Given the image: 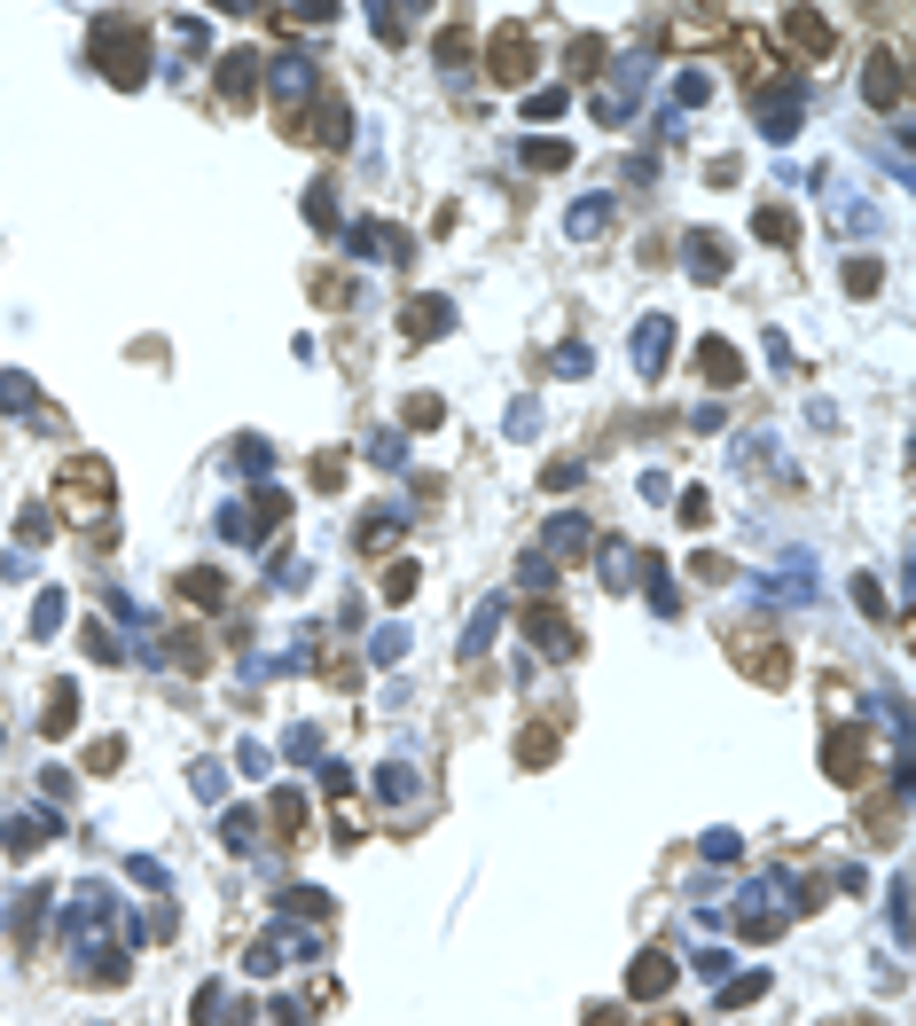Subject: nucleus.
<instances>
[{
	"instance_id": "obj_1",
	"label": "nucleus",
	"mask_w": 916,
	"mask_h": 1026,
	"mask_svg": "<svg viewBox=\"0 0 916 1026\" xmlns=\"http://www.w3.org/2000/svg\"><path fill=\"white\" fill-rule=\"evenodd\" d=\"M95 63L110 71V87H141V78H149V32H141V17H103L95 24Z\"/></svg>"
},
{
	"instance_id": "obj_2",
	"label": "nucleus",
	"mask_w": 916,
	"mask_h": 1026,
	"mask_svg": "<svg viewBox=\"0 0 916 1026\" xmlns=\"http://www.w3.org/2000/svg\"><path fill=\"white\" fill-rule=\"evenodd\" d=\"M55 501H63V509H78V518H110V463L71 455V463H63V478H55Z\"/></svg>"
},
{
	"instance_id": "obj_3",
	"label": "nucleus",
	"mask_w": 916,
	"mask_h": 1026,
	"mask_svg": "<svg viewBox=\"0 0 916 1026\" xmlns=\"http://www.w3.org/2000/svg\"><path fill=\"white\" fill-rule=\"evenodd\" d=\"M728 650H736V666L753 674V681H768V690H784V681H791V658H784V643H776L768 627H728Z\"/></svg>"
},
{
	"instance_id": "obj_4",
	"label": "nucleus",
	"mask_w": 916,
	"mask_h": 1026,
	"mask_svg": "<svg viewBox=\"0 0 916 1026\" xmlns=\"http://www.w3.org/2000/svg\"><path fill=\"white\" fill-rule=\"evenodd\" d=\"M822 768H830V784H870V744H862V729H854V721H846V729H830Z\"/></svg>"
},
{
	"instance_id": "obj_5",
	"label": "nucleus",
	"mask_w": 916,
	"mask_h": 1026,
	"mask_svg": "<svg viewBox=\"0 0 916 1026\" xmlns=\"http://www.w3.org/2000/svg\"><path fill=\"white\" fill-rule=\"evenodd\" d=\"M486 71L502 78V87H518V78H533V40H525V24H510L502 40L486 47Z\"/></svg>"
},
{
	"instance_id": "obj_6",
	"label": "nucleus",
	"mask_w": 916,
	"mask_h": 1026,
	"mask_svg": "<svg viewBox=\"0 0 916 1026\" xmlns=\"http://www.w3.org/2000/svg\"><path fill=\"white\" fill-rule=\"evenodd\" d=\"M525 635H533L548 658H572V650H579V627H572L564 612H548V604H533V612H525Z\"/></svg>"
},
{
	"instance_id": "obj_7",
	"label": "nucleus",
	"mask_w": 916,
	"mask_h": 1026,
	"mask_svg": "<svg viewBox=\"0 0 916 1026\" xmlns=\"http://www.w3.org/2000/svg\"><path fill=\"white\" fill-rule=\"evenodd\" d=\"M665 987H674V956H665V949L635 956V972H627V995H635V1003H658Z\"/></svg>"
},
{
	"instance_id": "obj_8",
	"label": "nucleus",
	"mask_w": 916,
	"mask_h": 1026,
	"mask_svg": "<svg viewBox=\"0 0 916 1026\" xmlns=\"http://www.w3.org/2000/svg\"><path fill=\"white\" fill-rule=\"evenodd\" d=\"M220 95H227L235 110H252V103H259V55H227V63H220Z\"/></svg>"
},
{
	"instance_id": "obj_9",
	"label": "nucleus",
	"mask_w": 916,
	"mask_h": 1026,
	"mask_svg": "<svg viewBox=\"0 0 916 1026\" xmlns=\"http://www.w3.org/2000/svg\"><path fill=\"white\" fill-rule=\"evenodd\" d=\"M784 47H807V55L822 63V55H830V24H822L814 9H791V17H784Z\"/></svg>"
},
{
	"instance_id": "obj_10",
	"label": "nucleus",
	"mask_w": 916,
	"mask_h": 1026,
	"mask_svg": "<svg viewBox=\"0 0 916 1026\" xmlns=\"http://www.w3.org/2000/svg\"><path fill=\"white\" fill-rule=\"evenodd\" d=\"M665 337H674V321H665V314H650V321L635 329V369H642V377L665 369Z\"/></svg>"
},
{
	"instance_id": "obj_11",
	"label": "nucleus",
	"mask_w": 916,
	"mask_h": 1026,
	"mask_svg": "<svg viewBox=\"0 0 916 1026\" xmlns=\"http://www.w3.org/2000/svg\"><path fill=\"white\" fill-rule=\"evenodd\" d=\"M877 110H901V55L885 47V55H870V87H862Z\"/></svg>"
},
{
	"instance_id": "obj_12",
	"label": "nucleus",
	"mask_w": 916,
	"mask_h": 1026,
	"mask_svg": "<svg viewBox=\"0 0 916 1026\" xmlns=\"http://www.w3.org/2000/svg\"><path fill=\"white\" fill-rule=\"evenodd\" d=\"M40 729H47V737H71V729H78V690H71V681H47V706H40Z\"/></svg>"
},
{
	"instance_id": "obj_13",
	"label": "nucleus",
	"mask_w": 916,
	"mask_h": 1026,
	"mask_svg": "<svg viewBox=\"0 0 916 1026\" xmlns=\"http://www.w3.org/2000/svg\"><path fill=\"white\" fill-rule=\"evenodd\" d=\"M181 604H196V612H220V604H227V580H220L212 564L181 572Z\"/></svg>"
},
{
	"instance_id": "obj_14",
	"label": "nucleus",
	"mask_w": 916,
	"mask_h": 1026,
	"mask_svg": "<svg viewBox=\"0 0 916 1026\" xmlns=\"http://www.w3.org/2000/svg\"><path fill=\"white\" fill-rule=\"evenodd\" d=\"M55 838V815H17V823H0V846L9 854H32V846H47Z\"/></svg>"
},
{
	"instance_id": "obj_15",
	"label": "nucleus",
	"mask_w": 916,
	"mask_h": 1026,
	"mask_svg": "<svg viewBox=\"0 0 916 1026\" xmlns=\"http://www.w3.org/2000/svg\"><path fill=\"white\" fill-rule=\"evenodd\" d=\"M697 377L705 384H744V353L736 346H697Z\"/></svg>"
},
{
	"instance_id": "obj_16",
	"label": "nucleus",
	"mask_w": 916,
	"mask_h": 1026,
	"mask_svg": "<svg viewBox=\"0 0 916 1026\" xmlns=\"http://www.w3.org/2000/svg\"><path fill=\"white\" fill-rule=\"evenodd\" d=\"M400 321H407V337H439V329L455 321V306H447V298H407Z\"/></svg>"
},
{
	"instance_id": "obj_17",
	"label": "nucleus",
	"mask_w": 916,
	"mask_h": 1026,
	"mask_svg": "<svg viewBox=\"0 0 916 1026\" xmlns=\"http://www.w3.org/2000/svg\"><path fill=\"white\" fill-rule=\"evenodd\" d=\"M799 118H807V103H799V95H768V103H760V126H768L776 141H784V134H799Z\"/></svg>"
},
{
	"instance_id": "obj_18",
	"label": "nucleus",
	"mask_w": 916,
	"mask_h": 1026,
	"mask_svg": "<svg viewBox=\"0 0 916 1026\" xmlns=\"http://www.w3.org/2000/svg\"><path fill=\"white\" fill-rule=\"evenodd\" d=\"M690 267H697V283H721V267H728L721 235H690Z\"/></svg>"
},
{
	"instance_id": "obj_19",
	"label": "nucleus",
	"mask_w": 916,
	"mask_h": 1026,
	"mask_svg": "<svg viewBox=\"0 0 916 1026\" xmlns=\"http://www.w3.org/2000/svg\"><path fill=\"white\" fill-rule=\"evenodd\" d=\"M220 831H227V846H235V854H252V846H259V815H252V807H227V815H220Z\"/></svg>"
},
{
	"instance_id": "obj_20",
	"label": "nucleus",
	"mask_w": 916,
	"mask_h": 1026,
	"mask_svg": "<svg viewBox=\"0 0 916 1026\" xmlns=\"http://www.w3.org/2000/svg\"><path fill=\"white\" fill-rule=\"evenodd\" d=\"M275 95L283 103H306L313 95V63H275Z\"/></svg>"
},
{
	"instance_id": "obj_21",
	"label": "nucleus",
	"mask_w": 916,
	"mask_h": 1026,
	"mask_svg": "<svg viewBox=\"0 0 916 1026\" xmlns=\"http://www.w3.org/2000/svg\"><path fill=\"white\" fill-rule=\"evenodd\" d=\"M525 165H533V173H564L572 149H564V141H525Z\"/></svg>"
},
{
	"instance_id": "obj_22",
	"label": "nucleus",
	"mask_w": 916,
	"mask_h": 1026,
	"mask_svg": "<svg viewBox=\"0 0 916 1026\" xmlns=\"http://www.w3.org/2000/svg\"><path fill=\"white\" fill-rule=\"evenodd\" d=\"M604 212H611V197H588V204H572V235L588 243V235L604 228Z\"/></svg>"
},
{
	"instance_id": "obj_23",
	"label": "nucleus",
	"mask_w": 916,
	"mask_h": 1026,
	"mask_svg": "<svg viewBox=\"0 0 916 1026\" xmlns=\"http://www.w3.org/2000/svg\"><path fill=\"white\" fill-rule=\"evenodd\" d=\"M588 549V518H556V557H579Z\"/></svg>"
},
{
	"instance_id": "obj_24",
	"label": "nucleus",
	"mask_w": 916,
	"mask_h": 1026,
	"mask_svg": "<svg viewBox=\"0 0 916 1026\" xmlns=\"http://www.w3.org/2000/svg\"><path fill=\"white\" fill-rule=\"evenodd\" d=\"M760 235H768V243H791V235H799V220H791L784 204H768V212H760Z\"/></svg>"
},
{
	"instance_id": "obj_25",
	"label": "nucleus",
	"mask_w": 916,
	"mask_h": 1026,
	"mask_svg": "<svg viewBox=\"0 0 916 1026\" xmlns=\"http://www.w3.org/2000/svg\"><path fill=\"white\" fill-rule=\"evenodd\" d=\"M518 760H525V768H541V760H556V737H548V729H525V744H518Z\"/></svg>"
},
{
	"instance_id": "obj_26",
	"label": "nucleus",
	"mask_w": 916,
	"mask_h": 1026,
	"mask_svg": "<svg viewBox=\"0 0 916 1026\" xmlns=\"http://www.w3.org/2000/svg\"><path fill=\"white\" fill-rule=\"evenodd\" d=\"M313 486L338 494V486H345V455H313Z\"/></svg>"
},
{
	"instance_id": "obj_27",
	"label": "nucleus",
	"mask_w": 916,
	"mask_h": 1026,
	"mask_svg": "<svg viewBox=\"0 0 916 1026\" xmlns=\"http://www.w3.org/2000/svg\"><path fill=\"white\" fill-rule=\"evenodd\" d=\"M376 792H384V800H415V768H384Z\"/></svg>"
},
{
	"instance_id": "obj_28",
	"label": "nucleus",
	"mask_w": 916,
	"mask_h": 1026,
	"mask_svg": "<svg viewBox=\"0 0 916 1026\" xmlns=\"http://www.w3.org/2000/svg\"><path fill=\"white\" fill-rule=\"evenodd\" d=\"M384 595H392V604H407V595H415V564H392V572H384Z\"/></svg>"
},
{
	"instance_id": "obj_29",
	"label": "nucleus",
	"mask_w": 916,
	"mask_h": 1026,
	"mask_svg": "<svg viewBox=\"0 0 916 1026\" xmlns=\"http://www.w3.org/2000/svg\"><path fill=\"white\" fill-rule=\"evenodd\" d=\"M118 760H126V744H118V737H103V744L87 752V768H95V776H110V768H118Z\"/></svg>"
},
{
	"instance_id": "obj_30",
	"label": "nucleus",
	"mask_w": 916,
	"mask_h": 1026,
	"mask_svg": "<svg viewBox=\"0 0 916 1026\" xmlns=\"http://www.w3.org/2000/svg\"><path fill=\"white\" fill-rule=\"evenodd\" d=\"M407 423H415V432H432V423H439V400L424 392V400H407Z\"/></svg>"
},
{
	"instance_id": "obj_31",
	"label": "nucleus",
	"mask_w": 916,
	"mask_h": 1026,
	"mask_svg": "<svg viewBox=\"0 0 916 1026\" xmlns=\"http://www.w3.org/2000/svg\"><path fill=\"white\" fill-rule=\"evenodd\" d=\"M556 377H588V346H564L556 353Z\"/></svg>"
},
{
	"instance_id": "obj_32",
	"label": "nucleus",
	"mask_w": 916,
	"mask_h": 1026,
	"mask_svg": "<svg viewBox=\"0 0 916 1026\" xmlns=\"http://www.w3.org/2000/svg\"><path fill=\"white\" fill-rule=\"evenodd\" d=\"M556 110H564V87H548V95H533V103H525V118H556Z\"/></svg>"
},
{
	"instance_id": "obj_33",
	"label": "nucleus",
	"mask_w": 916,
	"mask_h": 1026,
	"mask_svg": "<svg viewBox=\"0 0 916 1026\" xmlns=\"http://www.w3.org/2000/svg\"><path fill=\"white\" fill-rule=\"evenodd\" d=\"M588 1026H627V1011H604V1003H588Z\"/></svg>"
}]
</instances>
